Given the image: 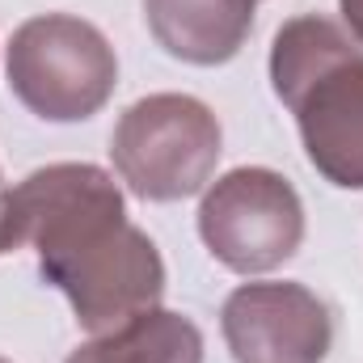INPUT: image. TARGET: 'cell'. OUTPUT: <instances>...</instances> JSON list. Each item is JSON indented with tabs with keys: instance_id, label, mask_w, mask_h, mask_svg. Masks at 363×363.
Wrapping results in <instances>:
<instances>
[{
	"instance_id": "obj_1",
	"label": "cell",
	"mask_w": 363,
	"mask_h": 363,
	"mask_svg": "<svg viewBox=\"0 0 363 363\" xmlns=\"http://www.w3.org/2000/svg\"><path fill=\"white\" fill-rule=\"evenodd\" d=\"M17 245L34 250L43 283L64 291L77 325L106 334L161 308L165 258L127 220L114 174L89 161H60L9 186Z\"/></svg>"
},
{
	"instance_id": "obj_2",
	"label": "cell",
	"mask_w": 363,
	"mask_h": 363,
	"mask_svg": "<svg viewBox=\"0 0 363 363\" xmlns=\"http://www.w3.org/2000/svg\"><path fill=\"white\" fill-rule=\"evenodd\" d=\"M271 89L291 110L308 165L338 190H363V47L325 13L274 30Z\"/></svg>"
},
{
	"instance_id": "obj_3",
	"label": "cell",
	"mask_w": 363,
	"mask_h": 363,
	"mask_svg": "<svg viewBox=\"0 0 363 363\" xmlns=\"http://www.w3.org/2000/svg\"><path fill=\"white\" fill-rule=\"evenodd\" d=\"M224 152L216 110L190 93H148L131 101L110 131L118 182L144 203H178L203 194Z\"/></svg>"
},
{
	"instance_id": "obj_4",
	"label": "cell",
	"mask_w": 363,
	"mask_h": 363,
	"mask_svg": "<svg viewBox=\"0 0 363 363\" xmlns=\"http://www.w3.org/2000/svg\"><path fill=\"white\" fill-rule=\"evenodd\" d=\"M9 93L43 123H85L118 85L110 38L77 13H38L21 21L4 55Z\"/></svg>"
},
{
	"instance_id": "obj_5",
	"label": "cell",
	"mask_w": 363,
	"mask_h": 363,
	"mask_svg": "<svg viewBox=\"0 0 363 363\" xmlns=\"http://www.w3.org/2000/svg\"><path fill=\"white\" fill-rule=\"evenodd\" d=\"M199 237L224 271L271 274L304 245V203L283 174L241 165L203 190Z\"/></svg>"
},
{
	"instance_id": "obj_6",
	"label": "cell",
	"mask_w": 363,
	"mask_h": 363,
	"mask_svg": "<svg viewBox=\"0 0 363 363\" xmlns=\"http://www.w3.org/2000/svg\"><path fill=\"white\" fill-rule=\"evenodd\" d=\"M220 330L237 363H325L334 308L304 283H241L220 308Z\"/></svg>"
},
{
	"instance_id": "obj_7",
	"label": "cell",
	"mask_w": 363,
	"mask_h": 363,
	"mask_svg": "<svg viewBox=\"0 0 363 363\" xmlns=\"http://www.w3.org/2000/svg\"><path fill=\"white\" fill-rule=\"evenodd\" d=\"M254 9L258 0H144V21L169 60L220 68L250 43Z\"/></svg>"
},
{
	"instance_id": "obj_8",
	"label": "cell",
	"mask_w": 363,
	"mask_h": 363,
	"mask_svg": "<svg viewBox=\"0 0 363 363\" xmlns=\"http://www.w3.org/2000/svg\"><path fill=\"white\" fill-rule=\"evenodd\" d=\"M64 363H203V330L174 308H148L118 330L93 334Z\"/></svg>"
},
{
	"instance_id": "obj_9",
	"label": "cell",
	"mask_w": 363,
	"mask_h": 363,
	"mask_svg": "<svg viewBox=\"0 0 363 363\" xmlns=\"http://www.w3.org/2000/svg\"><path fill=\"white\" fill-rule=\"evenodd\" d=\"M17 250V224H13V203H9V186L0 178V258Z\"/></svg>"
},
{
	"instance_id": "obj_10",
	"label": "cell",
	"mask_w": 363,
	"mask_h": 363,
	"mask_svg": "<svg viewBox=\"0 0 363 363\" xmlns=\"http://www.w3.org/2000/svg\"><path fill=\"white\" fill-rule=\"evenodd\" d=\"M338 13H342V26L347 34L363 47V0H338Z\"/></svg>"
},
{
	"instance_id": "obj_11",
	"label": "cell",
	"mask_w": 363,
	"mask_h": 363,
	"mask_svg": "<svg viewBox=\"0 0 363 363\" xmlns=\"http://www.w3.org/2000/svg\"><path fill=\"white\" fill-rule=\"evenodd\" d=\"M0 363H13V359H4V355H0Z\"/></svg>"
}]
</instances>
